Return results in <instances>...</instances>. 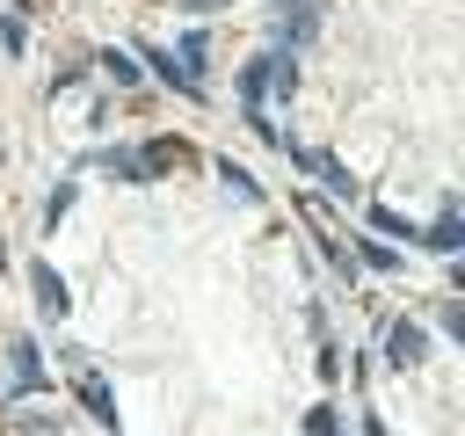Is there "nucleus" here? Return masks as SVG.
<instances>
[{"label":"nucleus","instance_id":"f257e3e1","mask_svg":"<svg viewBox=\"0 0 465 436\" xmlns=\"http://www.w3.org/2000/svg\"><path fill=\"white\" fill-rule=\"evenodd\" d=\"M94 167H102V174H116V182H160L167 167H182V145H174V138H145V145H102V153H94Z\"/></svg>","mask_w":465,"mask_h":436},{"label":"nucleus","instance_id":"f03ea898","mask_svg":"<svg viewBox=\"0 0 465 436\" xmlns=\"http://www.w3.org/2000/svg\"><path fill=\"white\" fill-rule=\"evenodd\" d=\"M29 392H51V371H44V349L36 334H7V385H0V407L15 414Z\"/></svg>","mask_w":465,"mask_h":436},{"label":"nucleus","instance_id":"7ed1b4c3","mask_svg":"<svg viewBox=\"0 0 465 436\" xmlns=\"http://www.w3.org/2000/svg\"><path fill=\"white\" fill-rule=\"evenodd\" d=\"M320 7H327V0H276V7H269V51H298V44L312 36Z\"/></svg>","mask_w":465,"mask_h":436},{"label":"nucleus","instance_id":"20e7f679","mask_svg":"<svg viewBox=\"0 0 465 436\" xmlns=\"http://www.w3.org/2000/svg\"><path fill=\"white\" fill-rule=\"evenodd\" d=\"M29 291H36V312H44L51 327L73 312V291H65V276H58L51 262H29Z\"/></svg>","mask_w":465,"mask_h":436},{"label":"nucleus","instance_id":"39448f33","mask_svg":"<svg viewBox=\"0 0 465 436\" xmlns=\"http://www.w3.org/2000/svg\"><path fill=\"white\" fill-rule=\"evenodd\" d=\"M421 356H429V334H421L414 320H392V327H385V363H392V371H421Z\"/></svg>","mask_w":465,"mask_h":436},{"label":"nucleus","instance_id":"423d86ee","mask_svg":"<svg viewBox=\"0 0 465 436\" xmlns=\"http://www.w3.org/2000/svg\"><path fill=\"white\" fill-rule=\"evenodd\" d=\"M414 247H429V254H458V247H465V225H458V196H443L436 225H421V233H414Z\"/></svg>","mask_w":465,"mask_h":436},{"label":"nucleus","instance_id":"0eeeda50","mask_svg":"<svg viewBox=\"0 0 465 436\" xmlns=\"http://www.w3.org/2000/svg\"><path fill=\"white\" fill-rule=\"evenodd\" d=\"M349 262H363V269H378V276H400V269H407V254H400L392 240H378V233H356Z\"/></svg>","mask_w":465,"mask_h":436},{"label":"nucleus","instance_id":"6e6552de","mask_svg":"<svg viewBox=\"0 0 465 436\" xmlns=\"http://www.w3.org/2000/svg\"><path fill=\"white\" fill-rule=\"evenodd\" d=\"M73 392H80V407H87V414H94V421L116 436V392L102 385V371H80V385H73Z\"/></svg>","mask_w":465,"mask_h":436},{"label":"nucleus","instance_id":"1a4fd4ad","mask_svg":"<svg viewBox=\"0 0 465 436\" xmlns=\"http://www.w3.org/2000/svg\"><path fill=\"white\" fill-rule=\"evenodd\" d=\"M218 174H225V189H232L240 203H262V182H254V174H247V167H240L232 153H218Z\"/></svg>","mask_w":465,"mask_h":436},{"label":"nucleus","instance_id":"9d476101","mask_svg":"<svg viewBox=\"0 0 465 436\" xmlns=\"http://www.w3.org/2000/svg\"><path fill=\"white\" fill-rule=\"evenodd\" d=\"M174 65L203 87V29H182V44H174Z\"/></svg>","mask_w":465,"mask_h":436},{"label":"nucleus","instance_id":"9b49d317","mask_svg":"<svg viewBox=\"0 0 465 436\" xmlns=\"http://www.w3.org/2000/svg\"><path fill=\"white\" fill-rule=\"evenodd\" d=\"M371 233H378V240H407V247H414V233H421V225H414V218H400V211H385V203H378V211H371Z\"/></svg>","mask_w":465,"mask_h":436},{"label":"nucleus","instance_id":"f8f14e48","mask_svg":"<svg viewBox=\"0 0 465 436\" xmlns=\"http://www.w3.org/2000/svg\"><path fill=\"white\" fill-rule=\"evenodd\" d=\"M102 73H109L116 87H138V58H131V51H102Z\"/></svg>","mask_w":465,"mask_h":436},{"label":"nucleus","instance_id":"ddd939ff","mask_svg":"<svg viewBox=\"0 0 465 436\" xmlns=\"http://www.w3.org/2000/svg\"><path fill=\"white\" fill-rule=\"evenodd\" d=\"M73 196H80L73 182H51V196H44V225H58V218L73 211Z\"/></svg>","mask_w":465,"mask_h":436},{"label":"nucleus","instance_id":"4468645a","mask_svg":"<svg viewBox=\"0 0 465 436\" xmlns=\"http://www.w3.org/2000/svg\"><path fill=\"white\" fill-rule=\"evenodd\" d=\"M305 436H341V414L320 400V407H305Z\"/></svg>","mask_w":465,"mask_h":436},{"label":"nucleus","instance_id":"2eb2a0df","mask_svg":"<svg viewBox=\"0 0 465 436\" xmlns=\"http://www.w3.org/2000/svg\"><path fill=\"white\" fill-rule=\"evenodd\" d=\"M363 436H385V421H378V414H371V407H363Z\"/></svg>","mask_w":465,"mask_h":436},{"label":"nucleus","instance_id":"dca6fc26","mask_svg":"<svg viewBox=\"0 0 465 436\" xmlns=\"http://www.w3.org/2000/svg\"><path fill=\"white\" fill-rule=\"evenodd\" d=\"M116 436H131V429H116Z\"/></svg>","mask_w":465,"mask_h":436}]
</instances>
